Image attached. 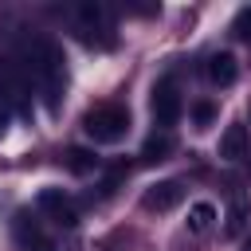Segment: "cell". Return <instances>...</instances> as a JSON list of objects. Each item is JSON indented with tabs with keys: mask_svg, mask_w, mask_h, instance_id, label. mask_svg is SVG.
Instances as JSON below:
<instances>
[{
	"mask_svg": "<svg viewBox=\"0 0 251 251\" xmlns=\"http://www.w3.org/2000/svg\"><path fill=\"white\" fill-rule=\"evenodd\" d=\"M8 122H12V106H8V98H4V90H0V137H4Z\"/></svg>",
	"mask_w": 251,
	"mask_h": 251,
	"instance_id": "obj_16",
	"label": "cell"
},
{
	"mask_svg": "<svg viewBox=\"0 0 251 251\" xmlns=\"http://www.w3.org/2000/svg\"><path fill=\"white\" fill-rule=\"evenodd\" d=\"M243 251H251V239H247V243H243Z\"/></svg>",
	"mask_w": 251,
	"mask_h": 251,
	"instance_id": "obj_18",
	"label": "cell"
},
{
	"mask_svg": "<svg viewBox=\"0 0 251 251\" xmlns=\"http://www.w3.org/2000/svg\"><path fill=\"white\" fill-rule=\"evenodd\" d=\"M67 169L71 173H94L98 169V157L90 149H67Z\"/></svg>",
	"mask_w": 251,
	"mask_h": 251,
	"instance_id": "obj_11",
	"label": "cell"
},
{
	"mask_svg": "<svg viewBox=\"0 0 251 251\" xmlns=\"http://www.w3.org/2000/svg\"><path fill=\"white\" fill-rule=\"evenodd\" d=\"M78 20H82L86 27H98V31H102V27H106V8H102V4H82V8H78Z\"/></svg>",
	"mask_w": 251,
	"mask_h": 251,
	"instance_id": "obj_12",
	"label": "cell"
},
{
	"mask_svg": "<svg viewBox=\"0 0 251 251\" xmlns=\"http://www.w3.org/2000/svg\"><path fill=\"white\" fill-rule=\"evenodd\" d=\"M4 98H8V106L16 110V114H31V106H27V86H24V78L16 75V71H8L4 75Z\"/></svg>",
	"mask_w": 251,
	"mask_h": 251,
	"instance_id": "obj_7",
	"label": "cell"
},
{
	"mask_svg": "<svg viewBox=\"0 0 251 251\" xmlns=\"http://www.w3.org/2000/svg\"><path fill=\"white\" fill-rule=\"evenodd\" d=\"M243 153H247V129L235 122V126H227V129H224V137H220V157L239 161Z\"/></svg>",
	"mask_w": 251,
	"mask_h": 251,
	"instance_id": "obj_8",
	"label": "cell"
},
{
	"mask_svg": "<svg viewBox=\"0 0 251 251\" xmlns=\"http://www.w3.org/2000/svg\"><path fill=\"white\" fill-rule=\"evenodd\" d=\"M67 59H63V47H55V43H43L39 47V78H43V90H47V106L55 110L59 106V94H63V78H67V67H63Z\"/></svg>",
	"mask_w": 251,
	"mask_h": 251,
	"instance_id": "obj_2",
	"label": "cell"
},
{
	"mask_svg": "<svg viewBox=\"0 0 251 251\" xmlns=\"http://www.w3.org/2000/svg\"><path fill=\"white\" fill-rule=\"evenodd\" d=\"M212 224H216V204H208V200H196V204L188 208V220H184V227H188L192 235H204Z\"/></svg>",
	"mask_w": 251,
	"mask_h": 251,
	"instance_id": "obj_9",
	"label": "cell"
},
{
	"mask_svg": "<svg viewBox=\"0 0 251 251\" xmlns=\"http://www.w3.org/2000/svg\"><path fill=\"white\" fill-rule=\"evenodd\" d=\"M169 149H173V137H169V133H153V137L141 145V161H145V165H157V161L169 157Z\"/></svg>",
	"mask_w": 251,
	"mask_h": 251,
	"instance_id": "obj_10",
	"label": "cell"
},
{
	"mask_svg": "<svg viewBox=\"0 0 251 251\" xmlns=\"http://www.w3.org/2000/svg\"><path fill=\"white\" fill-rule=\"evenodd\" d=\"M235 31H239L243 39H251V8H243V12L235 16Z\"/></svg>",
	"mask_w": 251,
	"mask_h": 251,
	"instance_id": "obj_15",
	"label": "cell"
},
{
	"mask_svg": "<svg viewBox=\"0 0 251 251\" xmlns=\"http://www.w3.org/2000/svg\"><path fill=\"white\" fill-rule=\"evenodd\" d=\"M180 196H184L180 180H157V184L145 188V208H153V212H169V208L180 204Z\"/></svg>",
	"mask_w": 251,
	"mask_h": 251,
	"instance_id": "obj_5",
	"label": "cell"
},
{
	"mask_svg": "<svg viewBox=\"0 0 251 251\" xmlns=\"http://www.w3.org/2000/svg\"><path fill=\"white\" fill-rule=\"evenodd\" d=\"M235 75H239V67H235V55H231V51L212 55V63H208V78H212L216 86H231Z\"/></svg>",
	"mask_w": 251,
	"mask_h": 251,
	"instance_id": "obj_6",
	"label": "cell"
},
{
	"mask_svg": "<svg viewBox=\"0 0 251 251\" xmlns=\"http://www.w3.org/2000/svg\"><path fill=\"white\" fill-rule=\"evenodd\" d=\"M153 118H157V126H176V118H180V94L169 82H161L153 90Z\"/></svg>",
	"mask_w": 251,
	"mask_h": 251,
	"instance_id": "obj_4",
	"label": "cell"
},
{
	"mask_svg": "<svg viewBox=\"0 0 251 251\" xmlns=\"http://www.w3.org/2000/svg\"><path fill=\"white\" fill-rule=\"evenodd\" d=\"M39 212H47L59 227H75L78 224V212H75V204L59 192V188H43L39 192Z\"/></svg>",
	"mask_w": 251,
	"mask_h": 251,
	"instance_id": "obj_3",
	"label": "cell"
},
{
	"mask_svg": "<svg viewBox=\"0 0 251 251\" xmlns=\"http://www.w3.org/2000/svg\"><path fill=\"white\" fill-rule=\"evenodd\" d=\"M243 216H247V204H243V200H235V204H231V220H227V231H231V235H239V231H243Z\"/></svg>",
	"mask_w": 251,
	"mask_h": 251,
	"instance_id": "obj_13",
	"label": "cell"
},
{
	"mask_svg": "<svg viewBox=\"0 0 251 251\" xmlns=\"http://www.w3.org/2000/svg\"><path fill=\"white\" fill-rule=\"evenodd\" d=\"M82 129H86L94 141L114 145V141H122V137H126V129H129V114H126V106L106 102V106H94V110L82 118Z\"/></svg>",
	"mask_w": 251,
	"mask_h": 251,
	"instance_id": "obj_1",
	"label": "cell"
},
{
	"mask_svg": "<svg viewBox=\"0 0 251 251\" xmlns=\"http://www.w3.org/2000/svg\"><path fill=\"white\" fill-rule=\"evenodd\" d=\"M192 118H196V126H208V122L216 118V106H212V102H196V106H192Z\"/></svg>",
	"mask_w": 251,
	"mask_h": 251,
	"instance_id": "obj_14",
	"label": "cell"
},
{
	"mask_svg": "<svg viewBox=\"0 0 251 251\" xmlns=\"http://www.w3.org/2000/svg\"><path fill=\"white\" fill-rule=\"evenodd\" d=\"M27 251H55V243H51L47 235H35V239L27 243Z\"/></svg>",
	"mask_w": 251,
	"mask_h": 251,
	"instance_id": "obj_17",
	"label": "cell"
}]
</instances>
